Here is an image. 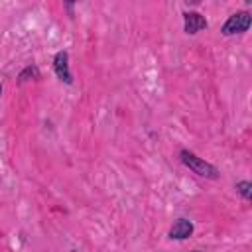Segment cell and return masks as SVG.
I'll list each match as a JSON object with an SVG mask.
<instances>
[{
	"instance_id": "obj_10",
	"label": "cell",
	"mask_w": 252,
	"mask_h": 252,
	"mask_svg": "<svg viewBox=\"0 0 252 252\" xmlns=\"http://www.w3.org/2000/svg\"><path fill=\"white\" fill-rule=\"evenodd\" d=\"M193 252H199V250H193Z\"/></svg>"
},
{
	"instance_id": "obj_4",
	"label": "cell",
	"mask_w": 252,
	"mask_h": 252,
	"mask_svg": "<svg viewBox=\"0 0 252 252\" xmlns=\"http://www.w3.org/2000/svg\"><path fill=\"white\" fill-rule=\"evenodd\" d=\"M207 26H209V22H207V18L203 14L191 12V10L189 12H183V30H185L187 35H195L201 30H205Z\"/></svg>"
},
{
	"instance_id": "obj_2",
	"label": "cell",
	"mask_w": 252,
	"mask_h": 252,
	"mask_svg": "<svg viewBox=\"0 0 252 252\" xmlns=\"http://www.w3.org/2000/svg\"><path fill=\"white\" fill-rule=\"evenodd\" d=\"M252 26V16L250 12L242 10V12H236L232 16H228V20L222 24L220 28V33L222 35H236V33H244L248 32V28Z\"/></svg>"
},
{
	"instance_id": "obj_8",
	"label": "cell",
	"mask_w": 252,
	"mask_h": 252,
	"mask_svg": "<svg viewBox=\"0 0 252 252\" xmlns=\"http://www.w3.org/2000/svg\"><path fill=\"white\" fill-rule=\"evenodd\" d=\"M65 8H67V12L73 16V4H65Z\"/></svg>"
},
{
	"instance_id": "obj_3",
	"label": "cell",
	"mask_w": 252,
	"mask_h": 252,
	"mask_svg": "<svg viewBox=\"0 0 252 252\" xmlns=\"http://www.w3.org/2000/svg\"><path fill=\"white\" fill-rule=\"evenodd\" d=\"M53 71H55L57 79L63 81L65 85L73 83V75H71V69H69V53L65 49H61L53 55Z\"/></svg>"
},
{
	"instance_id": "obj_6",
	"label": "cell",
	"mask_w": 252,
	"mask_h": 252,
	"mask_svg": "<svg viewBox=\"0 0 252 252\" xmlns=\"http://www.w3.org/2000/svg\"><path fill=\"white\" fill-rule=\"evenodd\" d=\"M37 79H41V73H39V69H37L35 65H28V67L18 75V81H20V83H26V81H37Z\"/></svg>"
},
{
	"instance_id": "obj_1",
	"label": "cell",
	"mask_w": 252,
	"mask_h": 252,
	"mask_svg": "<svg viewBox=\"0 0 252 252\" xmlns=\"http://www.w3.org/2000/svg\"><path fill=\"white\" fill-rule=\"evenodd\" d=\"M179 159L183 161V165L185 167H189L193 173H197L199 177H205V179H219V169L213 165V163H209V161H205L203 158H199V156H195L193 152H189V150H181L179 152Z\"/></svg>"
},
{
	"instance_id": "obj_9",
	"label": "cell",
	"mask_w": 252,
	"mask_h": 252,
	"mask_svg": "<svg viewBox=\"0 0 252 252\" xmlns=\"http://www.w3.org/2000/svg\"><path fill=\"white\" fill-rule=\"evenodd\" d=\"M0 94H2V85H0Z\"/></svg>"
},
{
	"instance_id": "obj_7",
	"label": "cell",
	"mask_w": 252,
	"mask_h": 252,
	"mask_svg": "<svg viewBox=\"0 0 252 252\" xmlns=\"http://www.w3.org/2000/svg\"><path fill=\"white\" fill-rule=\"evenodd\" d=\"M236 193H238L244 201H250V199H252V183H250V181H238V183H236Z\"/></svg>"
},
{
	"instance_id": "obj_5",
	"label": "cell",
	"mask_w": 252,
	"mask_h": 252,
	"mask_svg": "<svg viewBox=\"0 0 252 252\" xmlns=\"http://www.w3.org/2000/svg\"><path fill=\"white\" fill-rule=\"evenodd\" d=\"M193 230H195V226H193V222L189 219H177L173 222V226L169 228L167 236L171 240H185V238H189L193 234Z\"/></svg>"
}]
</instances>
